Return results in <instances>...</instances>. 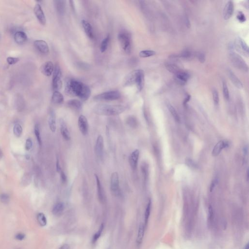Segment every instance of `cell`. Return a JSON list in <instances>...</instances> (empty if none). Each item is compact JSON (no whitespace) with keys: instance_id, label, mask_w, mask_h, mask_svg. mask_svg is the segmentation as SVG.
<instances>
[{"instance_id":"9a60e30c","label":"cell","mask_w":249,"mask_h":249,"mask_svg":"<svg viewBox=\"0 0 249 249\" xmlns=\"http://www.w3.org/2000/svg\"><path fill=\"white\" fill-rule=\"evenodd\" d=\"M34 46L39 52L43 54H47L49 52V48L46 42L43 40L35 41Z\"/></svg>"},{"instance_id":"7bdbcfd3","label":"cell","mask_w":249,"mask_h":249,"mask_svg":"<svg viewBox=\"0 0 249 249\" xmlns=\"http://www.w3.org/2000/svg\"><path fill=\"white\" fill-rule=\"evenodd\" d=\"M212 95L214 102L216 105H217L219 103V95L218 91L216 89L213 90Z\"/></svg>"},{"instance_id":"d6a6232c","label":"cell","mask_w":249,"mask_h":249,"mask_svg":"<svg viewBox=\"0 0 249 249\" xmlns=\"http://www.w3.org/2000/svg\"><path fill=\"white\" fill-rule=\"evenodd\" d=\"M37 221L41 226L44 227L46 225L47 221L46 217L44 214L40 213L37 215Z\"/></svg>"},{"instance_id":"5b68a950","label":"cell","mask_w":249,"mask_h":249,"mask_svg":"<svg viewBox=\"0 0 249 249\" xmlns=\"http://www.w3.org/2000/svg\"><path fill=\"white\" fill-rule=\"evenodd\" d=\"M121 97V94L118 91H112L102 93L94 97L95 101H113L118 99Z\"/></svg>"},{"instance_id":"6da1fadb","label":"cell","mask_w":249,"mask_h":249,"mask_svg":"<svg viewBox=\"0 0 249 249\" xmlns=\"http://www.w3.org/2000/svg\"><path fill=\"white\" fill-rule=\"evenodd\" d=\"M65 93L70 96H77L83 101H86L90 96V89L84 83L76 80H70L67 82Z\"/></svg>"},{"instance_id":"ffe728a7","label":"cell","mask_w":249,"mask_h":249,"mask_svg":"<svg viewBox=\"0 0 249 249\" xmlns=\"http://www.w3.org/2000/svg\"><path fill=\"white\" fill-rule=\"evenodd\" d=\"M228 75L229 79L231 80L232 84L236 87V88L240 89L243 88V84L242 82H241L236 75L234 74V72H232L231 70H229L228 71Z\"/></svg>"},{"instance_id":"1f68e13d","label":"cell","mask_w":249,"mask_h":249,"mask_svg":"<svg viewBox=\"0 0 249 249\" xmlns=\"http://www.w3.org/2000/svg\"><path fill=\"white\" fill-rule=\"evenodd\" d=\"M166 106L169 110L170 113H171L172 114V116L173 118H174L175 120L177 121V122H179L180 121V118L179 116L178 115V113L177 111L172 106V105L170 104L169 103L167 102L166 103Z\"/></svg>"},{"instance_id":"2e32d148","label":"cell","mask_w":249,"mask_h":249,"mask_svg":"<svg viewBox=\"0 0 249 249\" xmlns=\"http://www.w3.org/2000/svg\"><path fill=\"white\" fill-rule=\"evenodd\" d=\"M234 11V6L233 2L229 1L227 2L224 7L223 11V17L225 20H228L231 18Z\"/></svg>"},{"instance_id":"603a6c76","label":"cell","mask_w":249,"mask_h":249,"mask_svg":"<svg viewBox=\"0 0 249 249\" xmlns=\"http://www.w3.org/2000/svg\"><path fill=\"white\" fill-rule=\"evenodd\" d=\"M82 26L83 29H84L85 32L87 36L89 37L91 39H93L94 38V33H93V30L91 24H90L88 21L83 20L81 21Z\"/></svg>"},{"instance_id":"ee69618b","label":"cell","mask_w":249,"mask_h":249,"mask_svg":"<svg viewBox=\"0 0 249 249\" xmlns=\"http://www.w3.org/2000/svg\"><path fill=\"white\" fill-rule=\"evenodd\" d=\"M9 197L6 194H2L0 195V201L3 203H7L9 201Z\"/></svg>"},{"instance_id":"e0dca14e","label":"cell","mask_w":249,"mask_h":249,"mask_svg":"<svg viewBox=\"0 0 249 249\" xmlns=\"http://www.w3.org/2000/svg\"><path fill=\"white\" fill-rule=\"evenodd\" d=\"M139 156V151L138 150H135L133 151L129 156V164L132 169L135 170L136 169Z\"/></svg>"},{"instance_id":"836d02e7","label":"cell","mask_w":249,"mask_h":249,"mask_svg":"<svg viewBox=\"0 0 249 249\" xmlns=\"http://www.w3.org/2000/svg\"><path fill=\"white\" fill-rule=\"evenodd\" d=\"M156 52L153 50H143L139 53V56L143 58L150 57L155 55Z\"/></svg>"},{"instance_id":"d6986e66","label":"cell","mask_w":249,"mask_h":249,"mask_svg":"<svg viewBox=\"0 0 249 249\" xmlns=\"http://www.w3.org/2000/svg\"><path fill=\"white\" fill-rule=\"evenodd\" d=\"M104 148V140L102 136L99 135L97 137L95 146V151L96 155L98 157H101L103 154Z\"/></svg>"},{"instance_id":"30bf717a","label":"cell","mask_w":249,"mask_h":249,"mask_svg":"<svg viewBox=\"0 0 249 249\" xmlns=\"http://www.w3.org/2000/svg\"><path fill=\"white\" fill-rule=\"evenodd\" d=\"M78 128L83 135H86L88 132L89 124L86 117L84 115H80L78 120Z\"/></svg>"},{"instance_id":"74e56055","label":"cell","mask_w":249,"mask_h":249,"mask_svg":"<svg viewBox=\"0 0 249 249\" xmlns=\"http://www.w3.org/2000/svg\"><path fill=\"white\" fill-rule=\"evenodd\" d=\"M34 132L39 144V146H42V139H41V137H40V130H39V127L38 124H36L35 126Z\"/></svg>"},{"instance_id":"f546056e","label":"cell","mask_w":249,"mask_h":249,"mask_svg":"<svg viewBox=\"0 0 249 249\" xmlns=\"http://www.w3.org/2000/svg\"><path fill=\"white\" fill-rule=\"evenodd\" d=\"M55 3V7L56 10L60 14H62L64 12L65 7V1H55L54 2Z\"/></svg>"},{"instance_id":"52a82bcc","label":"cell","mask_w":249,"mask_h":249,"mask_svg":"<svg viewBox=\"0 0 249 249\" xmlns=\"http://www.w3.org/2000/svg\"><path fill=\"white\" fill-rule=\"evenodd\" d=\"M145 82V74L142 70L134 71L133 84L136 85L138 91H141L144 88Z\"/></svg>"},{"instance_id":"7a4b0ae2","label":"cell","mask_w":249,"mask_h":249,"mask_svg":"<svg viewBox=\"0 0 249 249\" xmlns=\"http://www.w3.org/2000/svg\"><path fill=\"white\" fill-rule=\"evenodd\" d=\"M126 110V107L121 105L100 104L94 108L95 114L105 116H114L121 114Z\"/></svg>"},{"instance_id":"44dd1931","label":"cell","mask_w":249,"mask_h":249,"mask_svg":"<svg viewBox=\"0 0 249 249\" xmlns=\"http://www.w3.org/2000/svg\"><path fill=\"white\" fill-rule=\"evenodd\" d=\"M145 226L144 224H140L139 225L138 230L137 236L136 238V245L138 247H140L142 243L143 239H144V235L145 232Z\"/></svg>"},{"instance_id":"6f0895ef","label":"cell","mask_w":249,"mask_h":249,"mask_svg":"<svg viewBox=\"0 0 249 249\" xmlns=\"http://www.w3.org/2000/svg\"><path fill=\"white\" fill-rule=\"evenodd\" d=\"M56 168H57V170L58 172H61V166L59 165V161H58V160L57 161V164H56Z\"/></svg>"},{"instance_id":"c3c4849f","label":"cell","mask_w":249,"mask_h":249,"mask_svg":"<svg viewBox=\"0 0 249 249\" xmlns=\"http://www.w3.org/2000/svg\"><path fill=\"white\" fill-rule=\"evenodd\" d=\"M19 61V58H18L11 57L7 58V59H6L7 63L10 65L16 64Z\"/></svg>"},{"instance_id":"11a10c76","label":"cell","mask_w":249,"mask_h":249,"mask_svg":"<svg viewBox=\"0 0 249 249\" xmlns=\"http://www.w3.org/2000/svg\"><path fill=\"white\" fill-rule=\"evenodd\" d=\"M190 98H191V96H190L189 95H187V96L185 97L184 100V104L185 105L186 104L188 103V102H189V101L190 100Z\"/></svg>"},{"instance_id":"f6af8a7d","label":"cell","mask_w":249,"mask_h":249,"mask_svg":"<svg viewBox=\"0 0 249 249\" xmlns=\"http://www.w3.org/2000/svg\"><path fill=\"white\" fill-rule=\"evenodd\" d=\"M237 19L240 22V23H244L246 20V18L244 14L242 11H239L236 15Z\"/></svg>"},{"instance_id":"db71d44e","label":"cell","mask_w":249,"mask_h":249,"mask_svg":"<svg viewBox=\"0 0 249 249\" xmlns=\"http://www.w3.org/2000/svg\"><path fill=\"white\" fill-rule=\"evenodd\" d=\"M61 180L63 183H65V182L67 180V177L66 176L65 174L64 173V172L63 171H61Z\"/></svg>"},{"instance_id":"7c38bea8","label":"cell","mask_w":249,"mask_h":249,"mask_svg":"<svg viewBox=\"0 0 249 249\" xmlns=\"http://www.w3.org/2000/svg\"><path fill=\"white\" fill-rule=\"evenodd\" d=\"M34 11L37 19L38 20L39 23L42 24V25H45L46 22V18L43 11L42 9V7L39 4H37L35 6Z\"/></svg>"},{"instance_id":"7402d4cb","label":"cell","mask_w":249,"mask_h":249,"mask_svg":"<svg viewBox=\"0 0 249 249\" xmlns=\"http://www.w3.org/2000/svg\"><path fill=\"white\" fill-rule=\"evenodd\" d=\"M65 209L64 203L58 202L54 205L52 209V213L56 217H60L63 214Z\"/></svg>"},{"instance_id":"ba28073f","label":"cell","mask_w":249,"mask_h":249,"mask_svg":"<svg viewBox=\"0 0 249 249\" xmlns=\"http://www.w3.org/2000/svg\"><path fill=\"white\" fill-rule=\"evenodd\" d=\"M110 190L115 196L119 195V180L117 172H115L112 174L110 178Z\"/></svg>"},{"instance_id":"4316f807","label":"cell","mask_w":249,"mask_h":249,"mask_svg":"<svg viewBox=\"0 0 249 249\" xmlns=\"http://www.w3.org/2000/svg\"><path fill=\"white\" fill-rule=\"evenodd\" d=\"M68 106L72 109L75 110H80L82 108V103L77 99H71L67 103Z\"/></svg>"},{"instance_id":"5bb4252c","label":"cell","mask_w":249,"mask_h":249,"mask_svg":"<svg viewBox=\"0 0 249 249\" xmlns=\"http://www.w3.org/2000/svg\"><path fill=\"white\" fill-rule=\"evenodd\" d=\"M54 70V66L52 62L48 61L42 65L40 70L44 76H51Z\"/></svg>"},{"instance_id":"7dc6e473","label":"cell","mask_w":249,"mask_h":249,"mask_svg":"<svg viewBox=\"0 0 249 249\" xmlns=\"http://www.w3.org/2000/svg\"><path fill=\"white\" fill-rule=\"evenodd\" d=\"M196 56L201 63H204L205 61V56L203 53L197 52L196 53Z\"/></svg>"},{"instance_id":"6125c7cd","label":"cell","mask_w":249,"mask_h":249,"mask_svg":"<svg viewBox=\"0 0 249 249\" xmlns=\"http://www.w3.org/2000/svg\"><path fill=\"white\" fill-rule=\"evenodd\" d=\"M247 179H248H248H249V170H248H248H247Z\"/></svg>"},{"instance_id":"bcb514c9","label":"cell","mask_w":249,"mask_h":249,"mask_svg":"<svg viewBox=\"0 0 249 249\" xmlns=\"http://www.w3.org/2000/svg\"><path fill=\"white\" fill-rule=\"evenodd\" d=\"M185 163H186V165H188V166L192 169H196L197 167V164L191 159H186Z\"/></svg>"},{"instance_id":"b9f144b4","label":"cell","mask_w":249,"mask_h":249,"mask_svg":"<svg viewBox=\"0 0 249 249\" xmlns=\"http://www.w3.org/2000/svg\"><path fill=\"white\" fill-rule=\"evenodd\" d=\"M214 220V211L213 207L211 205H209L208 207V221L210 225L212 224Z\"/></svg>"},{"instance_id":"277c9868","label":"cell","mask_w":249,"mask_h":249,"mask_svg":"<svg viewBox=\"0 0 249 249\" xmlns=\"http://www.w3.org/2000/svg\"><path fill=\"white\" fill-rule=\"evenodd\" d=\"M52 80V88L54 91H58L62 87L61 80L62 73L61 68L58 64L54 67Z\"/></svg>"},{"instance_id":"3957f363","label":"cell","mask_w":249,"mask_h":249,"mask_svg":"<svg viewBox=\"0 0 249 249\" xmlns=\"http://www.w3.org/2000/svg\"><path fill=\"white\" fill-rule=\"evenodd\" d=\"M229 58L232 65L240 71L247 72L249 67L245 61L239 54L234 52H230L229 53Z\"/></svg>"},{"instance_id":"e575fe53","label":"cell","mask_w":249,"mask_h":249,"mask_svg":"<svg viewBox=\"0 0 249 249\" xmlns=\"http://www.w3.org/2000/svg\"><path fill=\"white\" fill-rule=\"evenodd\" d=\"M110 39V35H108V36L106 37L103 40H102L101 46H100V50H101V52H105L107 50Z\"/></svg>"},{"instance_id":"816d5d0a","label":"cell","mask_w":249,"mask_h":249,"mask_svg":"<svg viewBox=\"0 0 249 249\" xmlns=\"http://www.w3.org/2000/svg\"><path fill=\"white\" fill-rule=\"evenodd\" d=\"M217 184H218V180H217V179H215L213 180L210 186V192H212L213 190L214 189L216 185H217Z\"/></svg>"},{"instance_id":"ab89813d","label":"cell","mask_w":249,"mask_h":249,"mask_svg":"<svg viewBox=\"0 0 249 249\" xmlns=\"http://www.w3.org/2000/svg\"><path fill=\"white\" fill-rule=\"evenodd\" d=\"M222 88H223V96H224V98L227 100H228L229 99V92L227 85L225 81H223Z\"/></svg>"},{"instance_id":"83f0119b","label":"cell","mask_w":249,"mask_h":249,"mask_svg":"<svg viewBox=\"0 0 249 249\" xmlns=\"http://www.w3.org/2000/svg\"><path fill=\"white\" fill-rule=\"evenodd\" d=\"M64 101L63 95L59 91H55L54 92L52 96V101L55 104H60Z\"/></svg>"},{"instance_id":"d4e9b609","label":"cell","mask_w":249,"mask_h":249,"mask_svg":"<svg viewBox=\"0 0 249 249\" xmlns=\"http://www.w3.org/2000/svg\"><path fill=\"white\" fill-rule=\"evenodd\" d=\"M95 179H96V184H97V194L98 197L99 199L101 202H103L105 200V195L104 193L103 189L101 185V182L100 181L97 175H95Z\"/></svg>"},{"instance_id":"f1b7e54d","label":"cell","mask_w":249,"mask_h":249,"mask_svg":"<svg viewBox=\"0 0 249 249\" xmlns=\"http://www.w3.org/2000/svg\"><path fill=\"white\" fill-rule=\"evenodd\" d=\"M151 199H149L148 203H147V206L146 207V211L145 213V217H144V226L146 228L148 224V221L150 218V215H151Z\"/></svg>"},{"instance_id":"8fae6325","label":"cell","mask_w":249,"mask_h":249,"mask_svg":"<svg viewBox=\"0 0 249 249\" xmlns=\"http://www.w3.org/2000/svg\"><path fill=\"white\" fill-rule=\"evenodd\" d=\"M190 77V75L186 72L180 70L178 73L175 75V80L179 84L184 85L188 82Z\"/></svg>"},{"instance_id":"d590c367","label":"cell","mask_w":249,"mask_h":249,"mask_svg":"<svg viewBox=\"0 0 249 249\" xmlns=\"http://www.w3.org/2000/svg\"><path fill=\"white\" fill-rule=\"evenodd\" d=\"M166 69L170 72L173 74H175L178 73L180 71V68L178 67L177 65L173 64H167L165 65Z\"/></svg>"},{"instance_id":"9f6ffc18","label":"cell","mask_w":249,"mask_h":249,"mask_svg":"<svg viewBox=\"0 0 249 249\" xmlns=\"http://www.w3.org/2000/svg\"><path fill=\"white\" fill-rule=\"evenodd\" d=\"M59 249H70V246L67 244H64L61 246Z\"/></svg>"},{"instance_id":"94428289","label":"cell","mask_w":249,"mask_h":249,"mask_svg":"<svg viewBox=\"0 0 249 249\" xmlns=\"http://www.w3.org/2000/svg\"><path fill=\"white\" fill-rule=\"evenodd\" d=\"M243 249H249V243H247V244L245 246L244 248Z\"/></svg>"},{"instance_id":"680465c9","label":"cell","mask_w":249,"mask_h":249,"mask_svg":"<svg viewBox=\"0 0 249 249\" xmlns=\"http://www.w3.org/2000/svg\"><path fill=\"white\" fill-rule=\"evenodd\" d=\"M186 26H188V28H189L190 27V21H189V20L188 19V18H186Z\"/></svg>"},{"instance_id":"cb8c5ba5","label":"cell","mask_w":249,"mask_h":249,"mask_svg":"<svg viewBox=\"0 0 249 249\" xmlns=\"http://www.w3.org/2000/svg\"><path fill=\"white\" fill-rule=\"evenodd\" d=\"M14 39L18 44H23L28 40V36L23 31H17L15 33Z\"/></svg>"},{"instance_id":"4dcf8cb0","label":"cell","mask_w":249,"mask_h":249,"mask_svg":"<svg viewBox=\"0 0 249 249\" xmlns=\"http://www.w3.org/2000/svg\"><path fill=\"white\" fill-rule=\"evenodd\" d=\"M104 229V224L103 223L101 224V225L100 226L98 230L95 232V234H94L93 236V239L91 240V243L93 244H95L96 243L97 240H99L100 236L102 235V232L103 231Z\"/></svg>"},{"instance_id":"f35d334b","label":"cell","mask_w":249,"mask_h":249,"mask_svg":"<svg viewBox=\"0 0 249 249\" xmlns=\"http://www.w3.org/2000/svg\"><path fill=\"white\" fill-rule=\"evenodd\" d=\"M127 124L129 127L135 128L137 125V121L134 117L130 116L128 118H127Z\"/></svg>"},{"instance_id":"91938a15","label":"cell","mask_w":249,"mask_h":249,"mask_svg":"<svg viewBox=\"0 0 249 249\" xmlns=\"http://www.w3.org/2000/svg\"><path fill=\"white\" fill-rule=\"evenodd\" d=\"M2 157H3V152H2L1 149L0 148V160L2 158Z\"/></svg>"},{"instance_id":"8992f818","label":"cell","mask_w":249,"mask_h":249,"mask_svg":"<svg viewBox=\"0 0 249 249\" xmlns=\"http://www.w3.org/2000/svg\"><path fill=\"white\" fill-rule=\"evenodd\" d=\"M120 45L126 53L129 54L132 50L131 39L129 34L126 32H121L118 35Z\"/></svg>"},{"instance_id":"f5cc1de1","label":"cell","mask_w":249,"mask_h":249,"mask_svg":"<svg viewBox=\"0 0 249 249\" xmlns=\"http://www.w3.org/2000/svg\"><path fill=\"white\" fill-rule=\"evenodd\" d=\"M25 236L23 233H18L16 235L15 238L18 240H23L25 238Z\"/></svg>"},{"instance_id":"8d00e7d4","label":"cell","mask_w":249,"mask_h":249,"mask_svg":"<svg viewBox=\"0 0 249 249\" xmlns=\"http://www.w3.org/2000/svg\"><path fill=\"white\" fill-rule=\"evenodd\" d=\"M13 133L15 135V136L19 138L21 136L23 133V128L20 124H16L13 127Z\"/></svg>"},{"instance_id":"9c48e42d","label":"cell","mask_w":249,"mask_h":249,"mask_svg":"<svg viewBox=\"0 0 249 249\" xmlns=\"http://www.w3.org/2000/svg\"><path fill=\"white\" fill-rule=\"evenodd\" d=\"M235 46L237 51L241 54H242L245 56H248L249 55V51L248 45L241 38H240V37L237 38L236 41Z\"/></svg>"},{"instance_id":"484cf974","label":"cell","mask_w":249,"mask_h":249,"mask_svg":"<svg viewBox=\"0 0 249 249\" xmlns=\"http://www.w3.org/2000/svg\"><path fill=\"white\" fill-rule=\"evenodd\" d=\"M49 125L52 132H55L56 131V114L53 110H51L49 118Z\"/></svg>"},{"instance_id":"60d3db41","label":"cell","mask_w":249,"mask_h":249,"mask_svg":"<svg viewBox=\"0 0 249 249\" xmlns=\"http://www.w3.org/2000/svg\"><path fill=\"white\" fill-rule=\"evenodd\" d=\"M31 180V175L29 173H25V174L24 175V176H23V180H21V182L23 183V185L27 186L30 183Z\"/></svg>"},{"instance_id":"ac0fdd59","label":"cell","mask_w":249,"mask_h":249,"mask_svg":"<svg viewBox=\"0 0 249 249\" xmlns=\"http://www.w3.org/2000/svg\"><path fill=\"white\" fill-rule=\"evenodd\" d=\"M59 123H60V126H61V132L62 136L65 140L66 141H69L71 138V136H70V132L65 122H64L63 119H61L59 120Z\"/></svg>"},{"instance_id":"f907efd6","label":"cell","mask_w":249,"mask_h":249,"mask_svg":"<svg viewBox=\"0 0 249 249\" xmlns=\"http://www.w3.org/2000/svg\"><path fill=\"white\" fill-rule=\"evenodd\" d=\"M191 56H192V54H191L190 51H184L180 55V57L184 58H189L191 57Z\"/></svg>"},{"instance_id":"4fadbf2b","label":"cell","mask_w":249,"mask_h":249,"mask_svg":"<svg viewBox=\"0 0 249 249\" xmlns=\"http://www.w3.org/2000/svg\"><path fill=\"white\" fill-rule=\"evenodd\" d=\"M229 142L225 140H221L218 142L214 147L212 151V155L214 157L217 156L220 154L222 150L228 147Z\"/></svg>"},{"instance_id":"681fc988","label":"cell","mask_w":249,"mask_h":249,"mask_svg":"<svg viewBox=\"0 0 249 249\" xmlns=\"http://www.w3.org/2000/svg\"><path fill=\"white\" fill-rule=\"evenodd\" d=\"M33 146V142L30 138H28L25 143V147L26 151H29L31 150Z\"/></svg>"}]
</instances>
